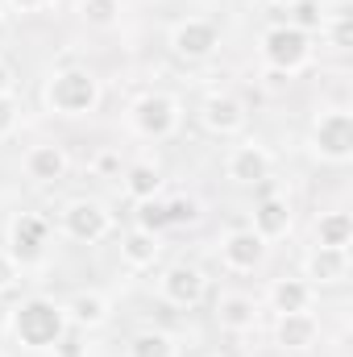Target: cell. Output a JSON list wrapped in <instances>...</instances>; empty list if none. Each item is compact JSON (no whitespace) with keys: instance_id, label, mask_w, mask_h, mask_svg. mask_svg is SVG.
Returning <instances> with one entry per match:
<instances>
[{"instance_id":"6da1fadb","label":"cell","mask_w":353,"mask_h":357,"mask_svg":"<svg viewBox=\"0 0 353 357\" xmlns=\"http://www.w3.org/2000/svg\"><path fill=\"white\" fill-rule=\"evenodd\" d=\"M13 333L29 349H54V341L67 333V316H63L59 303L33 295V299H25V303L13 307Z\"/></svg>"},{"instance_id":"7a4b0ae2","label":"cell","mask_w":353,"mask_h":357,"mask_svg":"<svg viewBox=\"0 0 353 357\" xmlns=\"http://www.w3.org/2000/svg\"><path fill=\"white\" fill-rule=\"evenodd\" d=\"M100 100V88L88 71H59L50 84H46V104L54 112H67V116H80V112H91Z\"/></svg>"},{"instance_id":"3957f363","label":"cell","mask_w":353,"mask_h":357,"mask_svg":"<svg viewBox=\"0 0 353 357\" xmlns=\"http://www.w3.org/2000/svg\"><path fill=\"white\" fill-rule=\"evenodd\" d=\"M262 54H266V63H270V71L291 75V71H299V67L308 63L312 42H308V33L295 29V25H274L262 38Z\"/></svg>"},{"instance_id":"277c9868","label":"cell","mask_w":353,"mask_h":357,"mask_svg":"<svg viewBox=\"0 0 353 357\" xmlns=\"http://www.w3.org/2000/svg\"><path fill=\"white\" fill-rule=\"evenodd\" d=\"M133 125H137L146 137H171L175 125H179V104L171 100V96H163V91H150V96L137 100Z\"/></svg>"},{"instance_id":"5b68a950","label":"cell","mask_w":353,"mask_h":357,"mask_svg":"<svg viewBox=\"0 0 353 357\" xmlns=\"http://www.w3.org/2000/svg\"><path fill=\"white\" fill-rule=\"evenodd\" d=\"M63 229H67V237H75V241H100L108 229H112V216L104 212V204H96V199H75L67 212H63Z\"/></svg>"},{"instance_id":"8992f818","label":"cell","mask_w":353,"mask_h":357,"mask_svg":"<svg viewBox=\"0 0 353 357\" xmlns=\"http://www.w3.org/2000/svg\"><path fill=\"white\" fill-rule=\"evenodd\" d=\"M316 150L333 162H345L353 154V116L350 112H324L316 121Z\"/></svg>"},{"instance_id":"52a82bcc","label":"cell","mask_w":353,"mask_h":357,"mask_svg":"<svg viewBox=\"0 0 353 357\" xmlns=\"http://www.w3.org/2000/svg\"><path fill=\"white\" fill-rule=\"evenodd\" d=\"M46 233H50V225L42 216H21L13 225V262H21V266L38 262L46 254Z\"/></svg>"},{"instance_id":"ba28073f","label":"cell","mask_w":353,"mask_h":357,"mask_svg":"<svg viewBox=\"0 0 353 357\" xmlns=\"http://www.w3.org/2000/svg\"><path fill=\"white\" fill-rule=\"evenodd\" d=\"M216 42H220V33L212 21H183L171 38L175 54H183V59H208L216 50Z\"/></svg>"},{"instance_id":"9c48e42d","label":"cell","mask_w":353,"mask_h":357,"mask_svg":"<svg viewBox=\"0 0 353 357\" xmlns=\"http://www.w3.org/2000/svg\"><path fill=\"white\" fill-rule=\"evenodd\" d=\"M163 295L175 307H195L204 299V274L195 266H171L163 278Z\"/></svg>"},{"instance_id":"30bf717a","label":"cell","mask_w":353,"mask_h":357,"mask_svg":"<svg viewBox=\"0 0 353 357\" xmlns=\"http://www.w3.org/2000/svg\"><path fill=\"white\" fill-rule=\"evenodd\" d=\"M204 125H208L212 133H220V137L237 133V129L246 125V108H241V100H237V96H212V100L204 104Z\"/></svg>"},{"instance_id":"8fae6325","label":"cell","mask_w":353,"mask_h":357,"mask_svg":"<svg viewBox=\"0 0 353 357\" xmlns=\"http://www.w3.org/2000/svg\"><path fill=\"white\" fill-rule=\"evenodd\" d=\"M262 254H266V241L254 229H237V233L225 237V262L233 270H254L262 262Z\"/></svg>"},{"instance_id":"7c38bea8","label":"cell","mask_w":353,"mask_h":357,"mask_svg":"<svg viewBox=\"0 0 353 357\" xmlns=\"http://www.w3.org/2000/svg\"><path fill=\"white\" fill-rule=\"evenodd\" d=\"M270 175V158L262 146H237L229 154V178L233 183H266Z\"/></svg>"},{"instance_id":"4fadbf2b","label":"cell","mask_w":353,"mask_h":357,"mask_svg":"<svg viewBox=\"0 0 353 357\" xmlns=\"http://www.w3.org/2000/svg\"><path fill=\"white\" fill-rule=\"evenodd\" d=\"M25 171H29V178H38V183L63 178L67 175V154H63V146H38V150H29Z\"/></svg>"},{"instance_id":"5bb4252c","label":"cell","mask_w":353,"mask_h":357,"mask_svg":"<svg viewBox=\"0 0 353 357\" xmlns=\"http://www.w3.org/2000/svg\"><path fill=\"white\" fill-rule=\"evenodd\" d=\"M316 341V320L308 312H287L278 316V345L287 349H308Z\"/></svg>"},{"instance_id":"9a60e30c","label":"cell","mask_w":353,"mask_h":357,"mask_svg":"<svg viewBox=\"0 0 353 357\" xmlns=\"http://www.w3.org/2000/svg\"><path fill=\"white\" fill-rule=\"evenodd\" d=\"M287 229H291V212H287V204H283V199H266L262 208L254 212V233H258L262 241L287 237Z\"/></svg>"},{"instance_id":"2e32d148","label":"cell","mask_w":353,"mask_h":357,"mask_svg":"<svg viewBox=\"0 0 353 357\" xmlns=\"http://www.w3.org/2000/svg\"><path fill=\"white\" fill-rule=\"evenodd\" d=\"M345 270H350V254H345V250H329V245H320V250L308 258V274L320 278V282H341Z\"/></svg>"},{"instance_id":"e0dca14e","label":"cell","mask_w":353,"mask_h":357,"mask_svg":"<svg viewBox=\"0 0 353 357\" xmlns=\"http://www.w3.org/2000/svg\"><path fill=\"white\" fill-rule=\"evenodd\" d=\"M316 237H320V245H329V250H350V237H353L350 212H329V216H320Z\"/></svg>"},{"instance_id":"ac0fdd59","label":"cell","mask_w":353,"mask_h":357,"mask_svg":"<svg viewBox=\"0 0 353 357\" xmlns=\"http://www.w3.org/2000/svg\"><path fill=\"white\" fill-rule=\"evenodd\" d=\"M270 299H274V307H278L283 316H287V312H308L312 287H308V282H299V278H283V282H274Z\"/></svg>"},{"instance_id":"d6986e66","label":"cell","mask_w":353,"mask_h":357,"mask_svg":"<svg viewBox=\"0 0 353 357\" xmlns=\"http://www.w3.org/2000/svg\"><path fill=\"white\" fill-rule=\"evenodd\" d=\"M216 312H220V324L233 328V333H246V328H254V320H258L254 299H246V295H229V299H220Z\"/></svg>"},{"instance_id":"ffe728a7","label":"cell","mask_w":353,"mask_h":357,"mask_svg":"<svg viewBox=\"0 0 353 357\" xmlns=\"http://www.w3.org/2000/svg\"><path fill=\"white\" fill-rule=\"evenodd\" d=\"M71 320H75V324H84V328L104 324V320H108V299H104V295H96V291L75 295V299H71Z\"/></svg>"},{"instance_id":"44dd1931","label":"cell","mask_w":353,"mask_h":357,"mask_svg":"<svg viewBox=\"0 0 353 357\" xmlns=\"http://www.w3.org/2000/svg\"><path fill=\"white\" fill-rule=\"evenodd\" d=\"M121 254H125V262H129V266H150V262L158 258V237L137 229V233H129V237H125Z\"/></svg>"},{"instance_id":"7402d4cb","label":"cell","mask_w":353,"mask_h":357,"mask_svg":"<svg viewBox=\"0 0 353 357\" xmlns=\"http://www.w3.org/2000/svg\"><path fill=\"white\" fill-rule=\"evenodd\" d=\"M125 187H129V195H137V199H154V195H158V187H163V175H158V167L137 162V167H129Z\"/></svg>"},{"instance_id":"603a6c76","label":"cell","mask_w":353,"mask_h":357,"mask_svg":"<svg viewBox=\"0 0 353 357\" xmlns=\"http://www.w3.org/2000/svg\"><path fill=\"white\" fill-rule=\"evenodd\" d=\"M129 357H175V345L167 333H142V337H133Z\"/></svg>"},{"instance_id":"cb8c5ba5","label":"cell","mask_w":353,"mask_h":357,"mask_svg":"<svg viewBox=\"0 0 353 357\" xmlns=\"http://www.w3.org/2000/svg\"><path fill=\"white\" fill-rule=\"evenodd\" d=\"M137 225H142V233H163L171 220H167V204H158V199H142V208H137Z\"/></svg>"},{"instance_id":"d4e9b609","label":"cell","mask_w":353,"mask_h":357,"mask_svg":"<svg viewBox=\"0 0 353 357\" xmlns=\"http://www.w3.org/2000/svg\"><path fill=\"white\" fill-rule=\"evenodd\" d=\"M80 13L88 17L91 25H112V21H117V13H121V0H84V4H80Z\"/></svg>"},{"instance_id":"484cf974","label":"cell","mask_w":353,"mask_h":357,"mask_svg":"<svg viewBox=\"0 0 353 357\" xmlns=\"http://www.w3.org/2000/svg\"><path fill=\"white\" fill-rule=\"evenodd\" d=\"M295 4V29H320L324 25V13H320V4L316 0H291Z\"/></svg>"},{"instance_id":"4316f807","label":"cell","mask_w":353,"mask_h":357,"mask_svg":"<svg viewBox=\"0 0 353 357\" xmlns=\"http://www.w3.org/2000/svg\"><path fill=\"white\" fill-rule=\"evenodd\" d=\"M195 216H200V204L187 199V195H179V199L167 204V220H171V225H191Z\"/></svg>"},{"instance_id":"83f0119b","label":"cell","mask_w":353,"mask_h":357,"mask_svg":"<svg viewBox=\"0 0 353 357\" xmlns=\"http://www.w3.org/2000/svg\"><path fill=\"white\" fill-rule=\"evenodd\" d=\"M54 354L59 357H84V341H80V333H63V337L54 341Z\"/></svg>"},{"instance_id":"f1b7e54d","label":"cell","mask_w":353,"mask_h":357,"mask_svg":"<svg viewBox=\"0 0 353 357\" xmlns=\"http://www.w3.org/2000/svg\"><path fill=\"white\" fill-rule=\"evenodd\" d=\"M333 42H337L341 50L350 46V8H345V4L337 8V25H333Z\"/></svg>"},{"instance_id":"f546056e","label":"cell","mask_w":353,"mask_h":357,"mask_svg":"<svg viewBox=\"0 0 353 357\" xmlns=\"http://www.w3.org/2000/svg\"><path fill=\"white\" fill-rule=\"evenodd\" d=\"M17 125V100L13 96H0V137Z\"/></svg>"},{"instance_id":"4dcf8cb0","label":"cell","mask_w":353,"mask_h":357,"mask_svg":"<svg viewBox=\"0 0 353 357\" xmlns=\"http://www.w3.org/2000/svg\"><path fill=\"white\" fill-rule=\"evenodd\" d=\"M13 282H17V262L8 254H0V291H8Z\"/></svg>"},{"instance_id":"1f68e13d","label":"cell","mask_w":353,"mask_h":357,"mask_svg":"<svg viewBox=\"0 0 353 357\" xmlns=\"http://www.w3.org/2000/svg\"><path fill=\"white\" fill-rule=\"evenodd\" d=\"M117 167H121V162H117V154H100V158H96V171H104V175H112Z\"/></svg>"},{"instance_id":"d6a6232c","label":"cell","mask_w":353,"mask_h":357,"mask_svg":"<svg viewBox=\"0 0 353 357\" xmlns=\"http://www.w3.org/2000/svg\"><path fill=\"white\" fill-rule=\"evenodd\" d=\"M8 88H13V75H8V67L0 63V96H8Z\"/></svg>"},{"instance_id":"836d02e7","label":"cell","mask_w":353,"mask_h":357,"mask_svg":"<svg viewBox=\"0 0 353 357\" xmlns=\"http://www.w3.org/2000/svg\"><path fill=\"white\" fill-rule=\"evenodd\" d=\"M13 4H17V8H25V13H29V8H42V4H50V0H13Z\"/></svg>"},{"instance_id":"e575fe53","label":"cell","mask_w":353,"mask_h":357,"mask_svg":"<svg viewBox=\"0 0 353 357\" xmlns=\"http://www.w3.org/2000/svg\"><path fill=\"white\" fill-rule=\"evenodd\" d=\"M274 4H291V0H274Z\"/></svg>"}]
</instances>
